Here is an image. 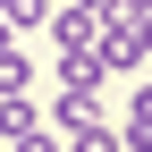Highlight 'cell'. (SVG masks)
Here are the masks:
<instances>
[{"label":"cell","mask_w":152,"mask_h":152,"mask_svg":"<svg viewBox=\"0 0 152 152\" xmlns=\"http://www.w3.org/2000/svg\"><path fill=\"white\" fill-rule=\"evenodd\" d=\"M0 34H9V0H0Z\"/></svg>","instance_id":"11"},{"label":"cell","mask_w":152,"mask_h":152,"mask_svg":"<svg viewBox=\"0 0 152 152\" xmlns=\"http://www.w3.org/2000/svg\"><path fill=\"white\" fill-rule=\"evenodd\" d=\"M118 152H152V85L127 102V127H118Z\"/></svg>","instance_id":"5"},{"label":"cell","mask_w":152,"mask_h":152,"mask_svg":"<svg viewBox=\"0 0 152 152\" xmlns=\"http://www.w3.org/2000/svg\"><path fill=\"white\" fill-rule=\"evenodd\" d=\"M93 59H102V76H135V68H144L135 26H102V34H93Z\"/></svg>","instance_id":"1"},{"label":"cell","mask_w":152,"mask_h":152,"mask_svg":"<svg viewBox=\"0 0 152 152\" xmlns=\"http://www.w3.org/2000/svg\"><path fill=\"white\" fill-rule=\"evenodd\" d=\"M102 85H110V76H102V59H93V51H68V59H59V93L102 102Z\"/></svg>","instance_id":"3"},{"label":"cell","mask_w":152,"mask_h":152,"mask_svg":"<svg viewBox=\"0 0 152 152\" xmlns=\"http://www.w3.org/2000/svg\"><path fill=\"white\" fill-rule=\"evenodd\" d=\"M42 127V110L26 102V93H0V144H17V135H34Z\"/></svg>","instance_id":"6"},{"label":"cell","mask_w":152,"mask_h":152,"mask_svg":"<svg viewBox=\"0 0 152 152\" xmlns=\"http://www.w3.org/2000/svg\"><path fill=\"white\" fill-rule=\"evenodd\" d=\"M68 9H93V17H102V0H68Z\"/></svg>","instance_id":"10"},{"label":"cell","mask_w":152,"mask_h":152,"mask_svg":"<svg viewBox=\"0 0 152 152\" xmlns=\"http://www.w3.org/2000/svg\"><path fill=\"white\" fill-rule=\"evenodd\" d=\"M42 17H51V0H9V34L17 26H42Z\"/></svg>","instance_id":"7"},{"label":"cell","mask_w":152,"mask_h":152,"mask_svg":"<svg viewBox=\"0 0 152 152\" xmlns=\"http://www.w3.org/2000/svg\"><path fill=\"white\" fill-rule=\"evenodd\" d=\"M9 152H68V144H59V127H34V135H17Z\"/></svg>","instance_id":"8"},{"label":"cell","mask_w":152,"mask_h":152,"mask_svg":"<svg viewBox=\"0 0 152 152\" xmlns=\"http://www.w3.org/2000/svg\"><path fill=\"white\" fill-rule=\"evenodd\" d=\"M59 144H68V152H118V127H110L102 110H93V118H76V127H68Z\"/></svg>","instance_id":"4"},{"label":"cell","mask_w":152,"mask_h":152,"mask_svg":"<svg viewBox=\"0 0 152 152\" xmlns=\"http://www.w3.org/2000/svg\"><path fill=\"white\" fill-rule=\"evenodd\" d=\"M42 26H51V42H59V51H93V34H102V17H93V9H51Z\"/></svg>","instance_id":"2"},{"label":"cell","mask_w":152,"mask_h":152,"mask_svg":"<svg viewBox=\"0 0 152 152\" xmlns=\"http://www.w3.org/2000/svg\"><path fill=\"white\" fill-rule=\"evenodd\" d=\"M135 42H144V59H152V9H144V17H135Z\"/></svg>","instance_id":"9"}]
</instances>
